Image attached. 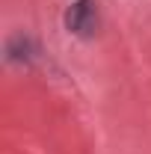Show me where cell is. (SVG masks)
I'll return each instance as SVG.
<instances>
[{
	"label": "cell",
	"instance_id": "1",
	"mask_svg": "<svg viewBox=\"0 0 151 154\" xmlns=\"http://www.w3.org/2000/svg\"><path fill=\"white\" fill-rule=\"evenodd\" d=\"M65 24L77 36H92L95 27H98V12H95L92 0H74V6L65 15Z\"/></svg>",
	"mask_w": 151,
	"mask_h": 154
}]
</instances>
